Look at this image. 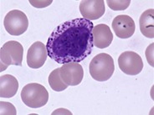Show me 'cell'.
<instances>
[{
	"instance_id": "17",
	"label": "cell",
	"mask_w": 154,
	"mask_h": 115,
	"mask_svg": "<svg viewBox=\"0 0 154 115\" xmlns=\"http://www.w3.org/2000/svg\"><path fill=\"white\" fill-rule=\"evenodd\" d=\"M153 47L154 43H151L149 46L147 47V49H146V60L148 62V63L150 64L152 67L154 66L153 63Z\"/></svg>"
},
{
	"instance_id": "5",
	"label": "cell",
	"mask_w": 154,
	"mask_h": 115,
	"mask_svg": "<svg viewBox=\"0 0 154 115\" xmlns=\"http://www.w3.org/2000/svg\"><path fill=\"white\" fill-rule=\"evenodd\" d=\"M4 23L6 31L14 36L23 34L29 27V20L26 14L18 9L8 12L4 18Z\"/></svg>"
},
{
	"instance_id": "1",
	"label": "cell",
	"mask_w": 154,
	"mask_h": 115,
	"mask_svg": "<svg viewBox=\"0 0 154 115\" xmlns=\"http://www.w3.org/2000/svg\"><path fill=\"white\" fill-rule=\"evenodd\" d=\"M93 28L94 23L84 18L60 24L48 38V56L60 64L83 61L92 52Z\"/></svg>"
},
{
	"instance_id": "8",
	"label": "cell",
	"mask_w": 154,
	"mask_h": 115,
	"mask_svg": "<svg viewBox=\"0 0 154 115\" xmlns=\"http://www.w3.org/2000/svg\"><path fill=\"white\" fill-rule=\"evenodd\" d=\"M48 57L46 45L42 42L34 43L27 53V64L31 69H38L42 67Z\"/></svg>"
},
{
	"instance_id": "9",
	"label": "cell",
	"mask_w": 154,
	"mask_h": 115,
	"mask_svg": "<svg viewBox=\"0 0 154 115\" xmlns=\"http://www.w3.org/2000/svg\"><path fill=\"white\" fill-rule=\"evenodd\" d=\"M112 29L117 38H129L135 33L136 26L133 19L130 16L122 14L113 19Z\"/></svg>"
},
{
	"instance_id": "12",
	"label": "cell",
	"mask_w": 154,
	"mask_h": 115,
	"mask_svg": "<svg viewBox=\"0 0 154 115\" xmlns=\"http://www.w3.org/2000/svg\"><path fill=\"white\" fill-rule=\"evenodd\" d=\"M19 89V82L15 77L4 74L0 77V97L10 99L15 95Z\"/></svg>"
},
{
	"instance_id": "7",
	"label": "cell",
	"mask_w": 154,
	"mask_h": 115,
	"mask_svg": "<svg viewBox=\"0 0 154 115\" xmlns=\"http://www.w3.org/2000/svg\"><path fill=\"white\" fill-rule=\"evenodd\" d=\"M60 75L63 82L68 86H76L80 84L84 77V70L79 63L70 62L61 66Z\"/></svg>"
},
{
	"instance_id": "16",
	"label": "cell",
	"mask_w": 154,
	"mask_h": 115,
	"mask_svg": "<svg viewBox=\"0 0 154 115\" xmlns=\"http://www.w3.org/2000/svg\"><path fill=\"white\" fill-rule=\"evenodd\" d=\"M0 114L1 115L8 114V115H15L16 114V108L15 107L8 102H0Z\"/></svg>"
},
{
	"instance_id": "4",
	"label": "cell",
	"mask_w": 154,
	"mask_h": 115,
	"mask_svg": "<svg viewBox=\"0 0 154 115\" xmlns=\"http://www.w3.org/2000/svg\"><path fill=\"white\" fill-rule=\"evenodd\" d=\"M23 48L17 41H8L5 43L0 50V72L8 68L9 65L22 66Z\"/></svg>"
},
{
	"instance_id": "13",
	"label": "cell",
	"mask_w": 154,
	"mask_h": 115,
	"mask_svg": "<svg viewBox=\"0 0 154 115\" xmlns=\"http://www.w3.org/2000/svg\"><path fill=\"white\" fill-rule=\"evenodd\" d=\"M140 30L146 38H154V10L147 9L142 13L139 19Z\"/></svg>"
},
{
	"instance_id": "3",
	"label": "cell",
	"mask_w": 154,
	"mask_h": 115,
	"mask_svg": "<svg viewBox=\"0 0 154 115\" xmlns=\"http://www.w3.org/2000/svg\"><path fill=\"white\" fill-rule=\"evenodd\" d=\"M21 99L26 106L33 108L43 107L49 100V93L45 87L37 83L25 85L21 91Z\"/></svg>"
},
{
	"instance_id": "2",
	"label": "cell",
	"mask_w": 154,
	"mask_h": 115,
	"mask_svg": "<svg viewBox=\"0 0 154 115\" xmlns=\"http://www.w3.org/2000/svg\"><path fill=\"white\" fill-rule=\"evenodd\" d=\"M89 71L95 80L104 82L110 79L115 71L113 58L108 54H97L91 61Z\"/></svg>"
},
{
	"instance_id": "10",
	"label": "cell",
	"mask_w": 154,
	"mask_h": 115,
	"mask_svg": "<svg viewBox=\"0 0 154 115\" xmlns=\"http://www.w3.org/2000/svg\"><path fill=\"white\" fill-rule=\"evenodd\" d=\"M80 11L82 17L87 20L100 19L106 11L103 0H84L80 4Z\"/></svg>"
},
{
	"instance_id": "15",
	"label": "cell",
	"mask_w": 154,
	"mask_h": 115,
	"mask_svg": "<svg viewBox=\"0 0 154 115\" xmlns=\"http://www.w3.org/2000/svg\"><path fill=\"white\" fill-rule=\"evenodd\" d=\"M106 4L109 8H112V10L118 11V10H125L127 9L131 4L130 0H107Z\"/></svg>"
},
{
	"instance_id": "6",
	"label": "cell",
	"mask_w": 154,
	"mask_h": 115,
	"mask_svg": "<svg viewBox=\"0 0 154 115\" xmlns=\"http://www.w3.org/2000/svg\"><path fill=\"white\" fill-rule=\"evenodd\" d=\"M120 69L128 75H137L143 69V62L141 56L132 51H127L118 58Z\"/></svg>"
},
{
	"instance_id": "11",
	"label": "cell",
	"mask_w": 154,
	"mask_h": 115,
	"mask_svg": "<svg viewBox=\"0 0 154 115\" xmlns=\"http://www.w3.org/2000/svg\"><path fill=\"white\" fill-rule=\"evenodd\" d=\"M93 44L98 49H105L111 45L113 40V34L109 26L100 23L94 26L92 30Z\"/></svg>"
},
{
	"instance_id": "14",
	"label": "cell",
	"mask_w": 154,
	"mask_h": 115,
	"mask_svg": "<svg viewBox=\"0 0 154 115\" xmlns=\"http://www.w3.org/2000/svg\"><path fill=\"white\" fill-rule=\"evenodd\" d=\"M60 68H58V69L53 70L49 76V84H50V88L56 92L64 91L68 87V85L65 84L60 78Z\"/></svg>"
}]
</instances>
